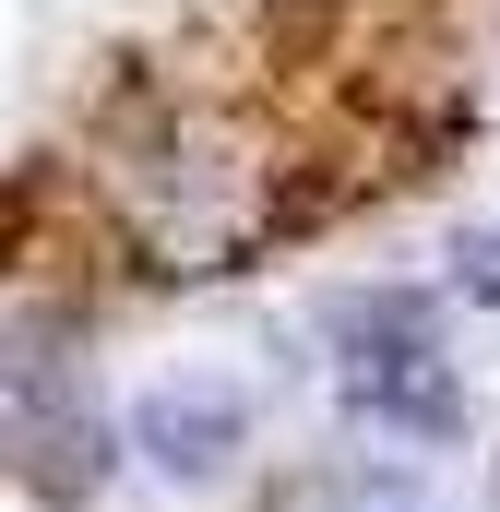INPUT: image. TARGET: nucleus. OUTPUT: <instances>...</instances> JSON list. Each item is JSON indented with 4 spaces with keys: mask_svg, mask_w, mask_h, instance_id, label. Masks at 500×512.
<instances>
[{
    "mask_svg": "<svg viewBox=\"0 0 500 512\" xmlns=\"http://www.w3.org/2000/svg\"><path fill=\"white\" fill-rule=\"evenodd\" d=\"M131 453L155 465V477H179V489H203V477H227L250 453V393L239 382H155L131 405Z\"/></svg>",
    "mask_w": 500,
    "mask_h": 512,
    "instance_id": "1",
    "label": "nucleus"
},
{
    "mask_svg": "<svg viewBox=\"0 0 500 512\" xmlns=\"http://www.w3.org/2000/svg\"><path fill=\"white\" fill-rule=\"evenodd\" d=\"M453 262H465V274H453L465 298H500V239H465V251H453Z\"/></svg>",
    "mask_w": 500,
    "mask_h": 512,
    "instance_id": "3",
    "label": "nucleus"
},
{
    "mask_svg": "<svg viewBox=\"0 0 500 512\" xmlns=\"http://www.w3.org/2000/svg\"><path fill=\"white\" fill-rule=\"evenodd\" d=\"M334 512H429V501H417L405 477H346V489H334Z\"/></svg>",
    "mask_w": 500,
    "mask_h": 512,
    "instance_id": "2",
    "label": "nucleus"
}]
</instances>
